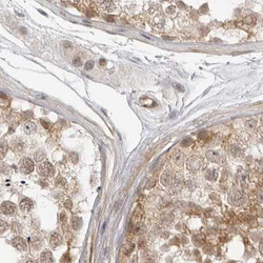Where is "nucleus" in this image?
<instances>
[{
    "label": "nucleus",
    "mask_w": 263,
    "mask_h": 263,
    "mask_svg": "<svg viewBox=\"0 0 263 263\" xmlns=\"http://www.w3.org/2000/svg\"><path fill=\"white\" fill-rule=\"evenodd\" d=\"M41 124L46 127V129H50V127H51V123H49V122L46 120H41Z\"/></svg>",
    "instance_id": "e433bc0d"
},
{
    "label": "nucleus",
    "mask_w": 263,
    "mask_h": 263,
    "mask_svg": "<svg viewBox=\"0 0 263 263\" xmlns=\"http://www.w3.org/2000/svg\"><path fill=\"white\" fill-rule=\"evenodd\" d=\"M25 263H37V262L34 261V260H28V261H25Z\"/></svg>",
    "instance_id": "37998d69"
},
{
    "label": "nucleus",
    "mask_w": 263,
    "mask_h": 263,
    "mask_svg": "<svg viewBox=\"0 0 263 263\" xmlns=\"http://www.w3.org/2000/svg\"><path fill=\"white\" fill-rule=\"evenodd\" d=\"M40 263H54V257L49 249H44L40 254Z\"/></svg>",
    "instance_id": "9b49d317"
},
{
    "label": "nucleus",
    "mask_w": 263,
    "mask_h": 263,
    "mask_svg": "<svg viewBox=\"0 0 263 263\" xmlns=\"http://www.w3.org/2000/svg\"><path fill=\"white\" fill-rule=\"evenodd\" d=\"M259 263H261V262H259Z\"/></svg>",
    "instance_id": "c03bdc74"
},
{
    "label": "nucleus",
    "mask_w": 263,
    "mask_h": 263,
    "mask_svg": "<svg viewBox=\"0 0 263 263\" xmlns=\"http://www.w3.org/2000/svg\"><path fill=\"white\" fill-rule=\"evenodd\" d=\"M174 11H175V7H169V9H167V13H169V14H173V13H174Z\"/></svg>",
    "instance_id": "a19ab883"
},
{
    "label": "nucleus",
    "mask_w": 263,
    "mask_h": 263,
    "mask_svg": "<svg viewBox=\"0 0 263 263\" xmlns=\"http://www.w3.org/2000/svg\"><path fill=\"white\" fill-rule=\"evenodd\" d=\"M191 143H193V140L191 139V138H188V139H184V140H183L181 144L183 145V147H188V145H190Z\"/></svg>",
    "instance_id": "f704fd0d"
},
{
    "label": "nucleus",
    "mask_w": 263,
    "mask_h": 263,
    "mask_svg": "<svg viewBox=\"0 0 263 263\" xmlns=\"http://www.w3.org/2000/svg\"><path fill=\"white\" fill-rule=\"evenodd\" d=\"M82 226V219L80 217H74L73 221H72V227H73L74 230H80Z\"/></svg>",
    "instance_id": "412c9836"
},
{
    "label": "nucleus",
    "mask_w": 263,
    "mask_h": 263,
    "mask_svg": "<svg viewBox=\"0 0 263 263\" xmlns=\"http://www.w3.org/2000/svg\"><path fill=\"white\" fill-rule=\"evenodd\" d=\"M65 184H66V181L64 178H62V177L57 178V180H56V185H57V186L63 187V186H65Z\"/></svg>",
    "instance_id": "b1692460"
},
{
    "label": "nucleus",
    "mask_w": 263,
    "mask_h": 263,
    "mask_svg": "<svg viewBox=\"0 0 263 263\" xmlns=\"http://www.w3.org/2000/svg\"><path fill=\"white\" fill-rule=\"evenodd\" d=\"M228 202L234 206H241L245 202V196L239 190H234L228 196Z\"/></svg>",
    "instance_id": "f03ea898"
},
{
    "label": "nucleus",
    "mask_w": 263,
    "mask_h": 263,
    "mask_svg": "<svg viewBox=\"0 0 263 263\" xmlns=\"http://www.w3.org/2000/svg\"><path fill=\"white\" fill-rule=\"evenodd\" d=\"M38 174L44 178L53 177L55 175V167L50 162H42L38 166Z\"/></svg>",
    "instance_id": "7ed1b4c3"
},
{
    "label": "nucleus",
    "mask_w": 263,
    "mask_h": 263,
    "mask_svg": "<svg viewBox=\"0 0 263 263\" xmlns=\"http://www.w3.org/2000/svg\"><path fill=\"white\" fill-rule=\"evenodd\" d=\"M12 244H13V246H14L15 248L19 249L20 252H24V251L28 249V245H26L24 239H23L22 237H20V236H17V237L13 238Z\"/></svg>",
    "instance_id": "6e6552de"
},
{
    "label": "nucleus",
    "mask_w": 263,
    "mask_h": 263,
    "mask_svg": "<svg viewBox=\"0 0 263 263\" xmlns=\"http://www.w3.org/2000/svg\"><path fill=\"white\" fill-rule=\"evenodd\" d=\"M23 129H24V132L26 133V134H33V133L36 132V125L35 123H33V122L31 121H28L26 123L24 124V126H23Z\"/></svg>",
    "instance_id": "6ab92c4d"
},
{
    "label": "nucleus",
    "mask_w": 263,
    "mask_h": 263,
    "mask_svg": "<svg viewBox=\"0 0 263 263\" xmlns=\"http://www.w3.org/2000/svg\"><path fill=\"white\" fill-rule=\"evenodd\" d=\"M172 177H173V174L171 173V171L166 169V171L164 172L163 174L161 175V177H160V182H161V184H163L164 186H169V185L171 184Z\"/></svg>",
    "instance_id": "f8f14e48"
},
{
    "label": "nucleus",
    "mask_w": 263,
    "mask_h": 263,
    "mask_svg": "<svg viewBox=\"0 0 263 263\" xmlns=\"http://www.w3.org/2000/svg\"><path fill=\"white\" fill-rule=\"evenodd\" d=\"M21 117H22V119H24V120H28L30 118H32L33 117V114H32V112H24V113L21 115Z\"/></svg>",
    "instance_id": "7c9ffc66"
},
{
    "label": "nucleus",
    "mask_w": 263,
    "mask_h": 263,
    "mask_svg": "<svg viewBox=\"0 0 263 263\" xmlns=\"http://www.w3.org/2000/svg\"><path fill=\"white\" fill-rule=\"evenodd\" d=\"M134 248H135V245L133 243H129V244H126L125 246H124V254L125 255H129L132 253L133 251H134Z\"/></svg>",
    "instance_id": "5701e85b"
},
{
    "label": "nucleus",
    "mask_w": 263,
    "mask_h": 263,
    "mask_svg": "<svg viewBox=\"0 0 263 263\" xmlns=\"http://www.w3.org/2000/svg\"><path fill=\"white\" fill-rule=\"evenodd\" d=\"M174 85H175V87H176L177 90H179V91H181V92L184 91V89H183L182 85H180V84H178V83H174Z\"/></svg>",
    "instance_id": "4c0bfd02"
},
{
    "label": "nucleus",
    "mask_w": 263,
    "mask_h": 263,
    "mask_svg": "<svg viewBox=\"0 0 263 263\" xmlns=\"http://www.w3.org/2000/svg\"><path fill=\"white\" fill-rule=\"evenodd\" d=\"M193 240H194V244L196 246H201L205 242V235L204 234H198V235L194 236Z\"/></svg>",
    "instance_id": "f3484780"
},
{
    "label": "nucleus",
    "mask_w": 263,
    "mask_h": 263,
    "mask_svg": "<svg viewBox=\"0 0 263 263\" xmlns=\"http://www.w3.org/2000/svg\"><path fill=\"white\" fill-rule=\"evenodd\" d=\"M0 228H1V234L4 233L9 228V224H7V222L5 220H1V226H0Z\"/></svg>",
    "instance_id": "c756f323"
},
{
    "label": "nucleus",
    "mask_w": 263,
    "mask_h": 263,
    "mask_svg": "<svg viewBox=\"0 0 263 263\" xmlns=\"http://www.w3.org/2000/svg\"><path fill=\"white\" fill-rule=\"evenodd\" d=\"M64 206L66 209H71L72 208H73V203H72V201L70 200V199H68V200H65L64 202Z\"/></svg>",
    "instance_id": "72a5a7b5"
},
{
    "label": "nucleus",
    "mask_w": 263,
    "mask_h": 263,
    "mask_svg": "<svg viewBox=\"0 0 263 263\" xmlns=\"http://www.w3.org/2000/svg\"><path fill=\"white\" fill-rule=\"evenodd\" d=\"M244 22H245L246 24H254V23L256 22V18H255L254 16H248V17L244 19Z\"/></svg>",
    "instance_id": "bb28decb"
},
{
    "label": "nucleus",
    "mask_w": 263,
    "mask_h": 263,
    "mask_svg": "<svg viewBox=\"0 0 263 263\" xmlns=\"http://www.w3.org/2000/svg\"><path fill=\"white\" fill-rule=\"evenodd\" d=\"M203 166V160L199 156H193L188 158L186 161V169L191 173H197L202 169Z\"/></svg>",
    "instance_id": "f257e3e1"
},
{
    "label": "nucleus",
    "mask_w": 263,
    "mask_h": 263,
    "mask_svg": "<svg viewBox=\"0 0 263 263\" xmlns=\"http://www.w3.org/2000/svg\"><path fill=\"white\" fill-rule=\"evenodd\" d=\"M257 124V121L255 120V119H251V120H248L245 122V125L249 127V129H254L255 126H256Z\"/></svg>",
    "instance_id": "c85d7f7f"
},
{
    "label": "nucleus",
    "mask_w": 263,
    "mask_h": 263,
    "mask_svg": "<svg viewBox=\"0 0 263 263\" xmlns=\"http://www.w3.org/2000/svg\"><path fill=\"white\" fill-rule=\"evenodd\" d=\"M206 158L211 162H215V163H223L224 158L220 153L216 152V151H208L206 152Z\"/></svg>",
    "instance_id": "0eeeda50"
},
{
    "label": "nucleus",
    "mask_w": 263,
    "mask_h": 263,
    "mask_svg": "<svg viewBox=\"0 0 263 263\" xmlns=\"http://www.w3.org/2000/svg\"><path fill=\"white\" fill-rule=\"evenodd\" d=\"M155 183H156L155 179H151L150 181L147 183V188H152L154 185H155Z\"/></svg>",
    "instance_id": "c9c22d12"
},
{
    "label": "nucleus",
    "mask_w": 263,
    "mask_h": 263,
    "mask_svg": "<svg viewBox=\"0 0 263 263\" xmlns=\"http://www.w3.org/2000/svg\"><path fill=\"white\" fill-rule=\"evenodd\" d=\"M19 169L23 174H31L35 169V164L30 158H22L19 162Z\"/></svg>",
    "instance_id": "20e7f679"
},
{
    "label": "nucleus",
    "mask_w": 263,
    "mask_h": 263,
    "mask_svg": "<svg viewBox=\"0 0 263 263\" xmlns=\"http://www.w3.org/2000/svg\"><path fill=\"white\" fill-rule=\"evenodd\" d=\"M183 183H184V179H183V175L181 173H175L173 174L172 180H171V186L174 190H181L183 186Z\"/></svg>",
    "instance_id": "39448f33"
},
{
    "label": "nucleus",
    "mask_w": 263,
    "mask_h": 263,
    "mask_svg": "<svg viewBox=\"0 0 263 263\" xmlns=\"http://www.w3.org/2000/svg\"><path fill=\"white\" fill-rule=\"evenodd\" d=\"M99 5L101 7L102 10L105 11V12H111V11L114 10L113 1H108V0H105V1H99Z\"/></svg>",
    "instance_id": "a211bd4d"
},
{
    "label": "nucleus",
    "mask_w": 263,
    "mask_h": 263,
    "mask_svg": "<svg viewBox=\"0 0 263 263\" xmlns=\"http://www.w3.org/2000/svg\"><path fill=\"white\" fill-rule=\"evenodd\" d=\"M11 147L15 153H21L24 148V144L20 139H14L11 142Z\"/></svg>",
    "instance_id": "ddd939ff"
},
{
    "label": "nucleus",
    "mask_w": 263,
    "mask_h": 263,
    "mask_svg": "<svg viewBox=\"0 0 263 263\" xmlns=\"http://www.w3.org/2000/svg\"><path fill=\"white\" fill-rule=\"evenodd\" d=\"M184 160H185L184 153L180 152V151H177V152H175L173 154V161H174L177 165H182Z\"/></svg>",
    "instance_id": "4468645a"
},
{
    "label": "nucleus",
    "mask_w": 263,
    "mask_h": 263,
    "mask_svg": "<svg viewBox=\"0 0 263 263\" xmlns=\"http://www.w3.org/2000/svg\"><path fill=\"white\" fill-rule=\"evenodd\" d=\"M205 178L208 181H216L218 178V172L215 169H208L205 172Z\"/></svg>",
    "instance_id": "dca6fc26"
},
{
    "label": "nucleus",
    "mask_w": 263,
    "mask_h": 263,
    "mask_svg": "<svg viewBox=\"0 0 263 263\" xmlns=\"http://www.w3.org/2000/svg\"><path fill=\"white\" fill-rule=\"evenodd\" d=\"M7 152V143L5 141H2L1 142V159L5 156Z\"/></svg>",
    "instance_id": "393cba45"
},
{
    "label": "nucleus",
    "mask_w": 263,
    "mask_h": 263,
    "mask_svg": "<svg viewBox=\"0 0 263 263\" xmlns=\"http://www.w3.org/2000/svg\"><path fill=\"white\" fill-rule=\"evenodd\" d=\"M44 158H46V153H44L42 150L37 151V152L35 153V160H36V162H42L44 160Z\"/></svg>",
    "instance_id": "4be33fe9"
},
{
    "label": "nucleus",
    "mask_w": 263,
    "mask_h": 263,
    "mask_svg": "<svg viewBox=\"0 0 263 263\" xmlns=\"http://www.w3.org/2000/svg\"><path fill=\"white\" fill-rule=\"evenodd\" d=\"M62 244V237L58 233H52L50 236V245L52 248H57Z\"/></svg>",
    "instance_id": "1a4fd4ad"
},
{
    "label": "nucleus",
    "mask_w": 263,
    "mask_h": 263,
    "mask_svg": "<svg viewBox=\"0 0 263 263\" xmlns=\"http://www.w3.org/2000/svg\"><path fill=\"white\" fill-rule=\"evenodd\" d=\"M7 105H9V99H7V97L5 96L4 93H1V106L7 107Z\"/></svg>",
    "instance_id": "a878e982"
},
{
    "label": "nucleus",
    "mask_w": 263,
    "mask_h": 263,
    "mask_svg": "<svg viewBox=\"0 0 263 263\" xmlns=\"http://www.w3.org/2000/svg\"><path fill=\"white\" fill-rule=\"evenodd\" d=\"M33 206H34V202L30 198H23L19 203L20 211L23 213H28L33 208Z\"/></svg>",
    "instance_id": "9d476101"
},
{
    "label": "nucleus",
    "mask_w": 263,
    "mask_h": 263,
    "mask_svg": "<svg viewBox=\"0 0 263 263\" xmlns=\"http://www.w3.org/2000/svg\"><path fill=\"white\" fill-rule=\"evenodd\" d=\"M106 64V61L104 59H100V65H105Z\"/></svg>",
    "instance_id": "79ce46f5"
},
{
    "label": "nucleus",
    "mask_w": 263,
    "mask_h": 263,
    "mask_svg": "<svg viewBox=\"0 0 263 263\" xmlns=\"http://www.w3.org/2000/svg\"><path fill=\"white\" fill-rule=\"evenodd\" d=\"M143 258V261L147 262V263H154L156 260V255L154 253H151V252H147V253L143 254L142 256Z\"/></svg>",
    "instance_id": "aec40b11"
},
{
    "label": "nucleus",
    "mask_w": 263,
    "mask_h": 263,
    "mask_svg": "<svg viewBox=\"0 0 263 263\" xmlns=\"http://www.w3.org/2000/svg\"><path fill=\"white\" fill-rule=\"evenodd\" d=\"M60 220L62 222H65V220H66V216H65V214L63 212L61 213V215H60Z\"/></svg>",
    "instance_id": "58836bf2"
},
{
    "label": "nucleus",
    "mask_w": 263,
    "mask_h": 263,
    "mask_svg": "<svg viewBox=\"0 0 263 263\" xmlns=\"http://www.w3.org/2000/svg\"><path fill=\"white\" fill-rule=\"evenodd\" d=\"M70 160L73 162V163H77L79 160V156L77 153H71L70 154Z\"/></svg>",
    "instance_id": "cd10ccee"
},
{
    "label": "nucleus",
    "mask_w": 263,
    "mask_h": 263,
    "mask_svg": "<svg viewBox=\"0 0 263 263\" xmlns=\"http://www.w3.org/2000/svg\"><path fill=\"white\" fill-rule=\"evenodd\" d=\"M147 230V226L144 225V223L139 221L137 223H135L134 227H133V232H134L135 235H141Z\"/></svg>",
    "instance_id": "2eb2a0df"
},
{
    "label": "nucleus",
    "mask_w": 263,
    "mask_h": 263,
    "mask_svg": "<svg viewBox=\"0 0 263 263\" xmlns=\"http://www.w3.org/2000/svg\"><path fill=\"white\" fill-rule=\"evenodd\" d=\"M94 65H95V63H94V61H87V62L85 63V70L86 71H91L93 68H94Z\"/></svg>",
    "instance_id": "2f4dec72"
},
{
    "label": "nucleus",
    "mask_w": 263,
    "mask_h": 263,
    "mask_svg": "<svg viewBox=\"0 0 263 263\" xmlns=\"http://www.w3.org/2000/svg\"><path fill=\"white\" fill-rule=\"evenodd\" d=\"M1 213L7 216H13L16 213V206L15 204L11 201H4L1 204Z\"/></svg>",
    "instance_id": "423d86ee"
},
{
    "label": "nucleus",
    "mask_w": 263,
    "mask_h": 263,
    "mask_svg": "<svg viewBox=\"0 0 263 263\" xmlns=\"http://www.w3.org/2000/svg\"><path fill=\"white\" fill-rule=\"evenodd\" d=\"M73 64L75 66H80L82 64V61H81V59L79 57H75L73 59Z\"/></svg>",
    "instance_id": "473e14b6"
},
{
    "label": "nucleus",
    "mask_w": 263,
    "mask_h": 263,
    "mask_svg": "<svg viewBox=\"0 0 263 263\" xmlns=\"http://www.w3.org/2000/svg\"><path fill=\"white\" fill-rule=\"evenodd\" d=\"M259 252L261 253V255H263V239L261 240V242L259 244Z\"/></svg>",
    "instance_id": "ea45409f"
}]
</instances>
